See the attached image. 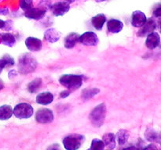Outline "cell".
<instances>
[{"label": "cell", "mask_w": 161, "mask_h": 150, "mask_svg": "<svg viewBox=\"0 0 161 150\" xmlns=\"http://www.w3.org/2000/svg\"><path fill=\"white\" fill-rule=\"evenodd\" d=\"M153 15L154 17H157V18H160L161 16V7L160 6H159L157 9H155V10L153 11Z\"/></svg>", "instance_id": "obj_31"}, {"label": "cell", "mask_w": 161, "mask_h": 150, "mask_svg": "<svg viewBox=\"0 0 161 150\" xmlns=\"http://www.w3.org/2000/svg\"><path fill=\"white\" fill-rule=\"evenodd\" d=\"M69 95H70V91L69 90H64L60 93V96H61V98H66V97L69 96Z\"/></svg>", "instance_id": "obj_33"}, {"label": "cell", "mask_w": 161, "mask_h": 150, "mask_svg": "<svg viewBox=\"0 0 161 150\" xmlns=\"http://www.w3.org/2000/svg\"><path fill=\"white\" fill-rule=\"evenodd\" d=\"M129 132L127 130H119L117 133H116V139H117V142L119 145H123L124 144L127 143L129 138Z\"/></svg>", "instance_id": "obj_23"}, {"label": "cell", "mask_w": 161, "mask_h": 150, "mask_svg": "<svg viewBox=\"0 0 161 150\" xmlns=\"http://www.w3.org/2000/svg\"><path fill=\"white\" fill-rule=\"evenodd\" d=\"M51 0H40L38 6L41 9H43L47 11L48 9H50V6H51Z\"/></svg>", "instance_id": "obj_29"}, {"label": "cell", "mask_w": 161, "mask_h": 150, "mask_svg": "<svg viewBox=\"0 0 161 150\" xmlns=\"http://www.w3.org/2000/svg\"><path fill=\"white\" fill-rule=\"evenodd\" d=\"M0 42L6 46L13 47L16 44V38L11 33H3L0 34Z\"/></svg>", "instance_id": "obj_20"}, {"label": "cell", "mask_w": 161, "mask_h": 150, "mask_svg": "<svg viewBox=\"0 0 161 150\" xmlns=\"http://www.w3.org/2000/svg\"><path fill=\"white\" fill-rule=\"evenodd\" d=\"M35 119L38 123L46 124V123H50L53 121L54 115H53L52 110H50V109L42 108L36 112Z\"/></svg>", "instance_id": "obj_6"}, {"label": "cell", "mask_w": 161, "mask_h": 150, "mask_svg": "<svg viewBox=\"0 0 161 150\" xmlns=\"http://www.w3.org/2000/svg\"><path fill=\"white\" fill-rule=\"evenodd\" d=\"M25 45L27 48L31 52H39L42 48V41L34 37H28L25 40Z\"/></svg>", "instance_id": "obj_13"}, {"label": "cell", "mask_w": 161, "mask_h": 150, "mask_svg": "<svg viewBox=\"0 0 161 150\" xmlns=\"http://www.w3.org/2000/svg\"><path fill=\"white\" fill-rule=\"evenodd\" d=\"M122 150H137V148L135 146H130V147H127V148H124V149Z\"/></svg>", "instance_id": "obj_35"}, {"label": "cell", "mask_w": 161, "mask_h": 150, "mask_svg": "<svg viewBox=\"0 0 161 150\" xmlns=\"http://www.w3.org/2000/svg\"><path fill=\"white\" fill-rule=\"evenodd\" d=\"M6 27V21L3 20H0V29H3Z\"/></svg>", "instance_id": "obj_34"}, {"label": "cell", "mask_w": 161, "mask_h": 150, "mask_svg": "<svg viewBox=\"0 0 161 150\" xmlns=\"http://www.w3.org/2000/svg\"><path fill=\"white\" fill-rule=\"evenodd\" d=\"M141 28H142L140 29V31H138V36H140V37L147 36L148 34H151L152 32H154V31L157 28V22L153 18L147 19L146 23Z\"/></svg>", "instance_id": "obj_9"}, {"label": "cell", "mask_w": 161, "mask_h": 150, "mask_svg": "<svg viewBox=\"0 0 161 150\" xmlns=\"http://www.w3.org/2000/svg\"><path fill=\"white\" fill-rule=\"evenodd\" d=\"M143 150H160L158 148H157V145L155 144H149L147 146L143 148Z\"/></svg>", "instance_id": "obj_30"}, {"label": "cell", "mask_w": 161, "mask_h": 150, "mask_svg": "<svg viewBox=\"0 0 161 150\" xmlns=\"http://www.w3.org/2000/svg\"><path fill=\"white\" fill-rule=\"evenodd\" d=\"M41 85H42V79L38 78L31 81L30 83H28V86H27V89H28L30 93H36L40 88Z\"/></svg>", "instance_id": "obj_24"}, {"label": "cell", "mask_w": 161, "mask_h": 150, "mask_svg": "<svg viewBox=\"0 0 161 150\" xmlns=\"http://www.w3.org/2000/svg\"><path fill=\"white\" fill-rule=\"evenodd\" d=\"M95 1L97 2H105L106 0H95Z\"/></svg>", "instance_id": "obj_38"}, {"label": "cell", "mask_w": 161, "mask_h": 150, "mask_svg": "<svg viewBox=\"0 0 161 150\" xmlns=\"http://www.w3.org/2000/svg\"><path fill=\"white\" fill-rule=\"evenodd\" d=\"M38 65L37 60L29 53H25L20 56L17 63V69L21 74H28L36 69Z\"/></svg>", "instance_id": "obj_1"}, {"label": "cell", "mask_w": 161, "mask_h": 150, "mask_svg": "<svg viewBox=\"0 0 161 150\" xmlns=\"http://www.w3.org/2000/svg\"><path fill=\"white\" fill-rule=\"evenodd\" d=\"M14 62V59L10 56H3L0 59V73L6 67H13Z\"/></svg>", "instance_id": "obj_22"}, {"label": "cell", "mask_w": 161, "mask_h": 150, "mask_svg": "<svg viewBox=\"0 0 161 150\" xmlns=\"http://www.w3.org/2000/svg\"><path fill=\"white\" fill-rule=\"evenodd\" d=\"M36 102L42 106H47L53 101V95L50 92H44L36 96Z\"/></svg>", "instance_id": "obj_15"}, {"label": "cell", "mask_w": 161, "mask_h": 150, "mask_svg": "<svg viewBox=\"0 0 161 150\" xmlns=\"http://www.w3.org/2000/svg\"><path fill=\"white\" fill-rule=\"evenodd\" d=\"M50 9L53 15L56 17H60L69 12L70 9V4L61 0L60 2H55L54 4H51V6H50Z\"/></svg>", "instance_id": "obj_8"}, {"label": "cell", "mask_w": 161, "mask_h": 150, "mask_svg": "<svg viewBox=\"0 0 161 150\" xmlns=\"http://www.w3.org/2000/svg\"><path fill=\"white\" fill-rule=\"evenodd\" d=\"M3 88H4V83H3V81L0 79V91L3 90Z\"/></svg>", "instance_id": "obj_36"}, {"label": "cell", "mask_w": 161, "mask_h": 150, "mask_svg": "<svg viewBox=\"0 0 161 150\" xmlns=\"http://www.w3.org/2000/svg\"><path fill=\"white\" fill-rule=\"evenodd\" d=\"M108 150H110V149H108Z\"/></svg>", "instance_id": "obj_40"}, {"label": "cell", "mask_w": 161, "mask_h": 150, "mask_svg": "<svg viewBox=\"0 0 161 150\" xmlns=\"http://www.w3.org/2000/svg\"><path fill=\"white\" fill-rule=\"evenodd\" d=\"M61 1H64V2H65L69 3V4H71V3H72L75 2V0H61Z\"/></svg>", "instance_id": "obj_37"}, {"label": "cell", "mask_w": 161, "mask_h": 150, "mask_svg": "<svg viewBox=\"0 0 161 150\" xmlns=\"http://www.w3.org/2000/svg\"><path fill=\"white\" fill-rule=\"evenodd\" d=\"M85 141V137L80 134H73L64 138L63 145L66 150H78Z\"/></svg>", "instance_id": "obj_4"}, {"label": "cell", "mask_w": 161, "mask_h": 150, "mask_svg": "<svg viewBox=\"0 0 161 150\" xmlns=\"http://www.w3.org/2000/svg\"><path fill=\"white\" fill-rule=\"evenodd\" d=\"M105 148V145H104L102 140L98 138L93 139L92 142H91V150H104Z\"/></svg>", "instance_id": "obj_27"}, {"label": "cell", "mask_w": 161, "mask_h": 150, "mask_svg": "<svg viewBox=\"0 0 161 150\" xmlns=\"http://www.w3.org/2000/svg\"><path fill=\"white\" fill-rule=\"evenodd\" d=\"M147 17L146 14L140 10L134 11L131 15V24L135 28H141L146 23Z\"/></svg>", "instance_id": "obj_11"}, {"label": "cell", "mask_w": 161, "mask_h": 150, "mask_svg": "<svg viewBox=\"0 0 161 150\" xmlns=\"http://www.w3.org/2000/svg\"><path fill=\"white\" fill-rule=\"evenodd\" d=\"M91 24L97 31H101L106 22V17L105 14L99 13L91 18Z\"/></svg>", "instance_id": "obj_17"}, {"label": "cell", "mask_w": 161, "mask_h": 150, "mask_svg": "<svg viewBox=\"0 0 161 150\" xmlns=\"http://www.w3.org/2000/svg\"><path fill=\"white\" fill-rule=\"evenodd\" d=\"M100 90L97 88H86L84 89L82 92V98L84 100H87L89 98H92L94 95H97Z\"/></svg>", "instance_id": "obj_25"}, {"label": "cell", "mask_w": 161, "mask_h": 150, "mask_svg": "<svg viewBox=\"0 0 161 150\" xmlns=\"http://www.w3.org/2000/svg\"><path fill=\"white\" fill-rule=\"evenodd\" d=\"M160 34L157 32H152L148 34L146 40V46L149 49H155L160 45Z\"/></svg>", "instance_id": "obj_12"}, {"label": "cell", "mask_w": 161, "mask_h": 150, "mask_svg": "<svg viewBox=\"0 0 161 150\" xmlns=\"http://www.w3.org/2000/svg\"><path fill=\"white\" fill-rule=\"evenodd\" d=\"M102 142L105 147H107L108 149H114L116 145V135L113 133H107L102 136Z\"/></svg>", "instance_id": "obj_19"}, {"label": "cell", "mask_w": 161, "mask_h": 150, "mask_svg": "<svg viewBox=\"0 0 161 150\" xmlns=\"http://www.w3.org/2000/svg\"><path fill=\"white\" fill-rule=\"evenodd\" d=\"M33 112L34 109L31 105L26 102L18 103L13 109V115L20 120L30 118L33 115Z\"/></svg>", "instance_id": "obj_5"}, {"label": "cell", "mask_w": 161, "mask_h": 150, "mask_svg": "<svg viewBox=\"0 0 161 150\" xmlns=\"http://www.w3.org/2000/svg\"><path fill=\"white\" fill-rule=\"evenodd\" d=\"M47 150H61V148L58 144H53V145H50Z\"/></svg>", "instance_id": "obj_32"}, {"label": "cell", "mask_w": 161, "mask_h": 150, "mask_svg": "<svg viewBox=\"0 0 161 150\" xmlns=\"http://www.w3.org/2000/svg\"><path fill=\"white\" fill-rule=\"evenodd\" d=\"M79 38H80V35L77 33L74 32L70 33L69 35L66 36L64 42V45L65 48L71 49V48H74L76 45V44L79 43Z\"/></svg>", "instance_id": "obj_18"}, {"label": "cell", "mask_w": 161, "mask_h": 150, "mask_svg": "<svg viewBox=\"0 0 161 150\" xmlns=\"http://www.w3.org/2000/svg\"><path fill=\"white\" fill-rule=\"evenodd\" d=\"M59 82L68 90L75 91L83 84V76L77 74H64L60 78Z\"/></svg>", "instance_id": "obj_2"}, {"label": "cell", "mask_w": 161, "mask_h": 150, "mask_svg": "<svg viewBox=\"0 0 161 150\" xmlns=\"http://www.w3.org/2000/svg\"><path fill=\"white\" fill-rule=\"evenodd\" d=\"M124 28V23L116 19H111L107 22V29L110 33L118 34Z\"/></svg>", "instance_id": "obj_14"}, {"label": "cell", "mask_w": 161, "mask_h": 150, "mask_svg": "<svg viewBox=\"0 0 161 150\" xmlns=\"http://www.w3.org/2000/svg\"><path fill=\"white\" fill-rule=\"evenodd\" d=\"M47 11L43 9H41L39 6L37 7H32L31 9L25 12V17L30 20H42L45 16Z\"/></svg>", "instance_id": "obj_10"}, {"label": "cell", "mask_w": 161, "mask_h": 150, "mask_svg": "<svg viewBox=\"0 0 161 150\" xmlns=\"http://www.w3.org/2000/svg\"><path fill=\"white\" fill-rule=\"evenodd\" d=\"M79 42L86 46H96L99 43V38L94 32L86 31L80 35Z\"/></svg>", "instance_id": "obj_7"}, {"label": "cell", "mask_w": 161, "mask_h": 150, "mask_svg": "<svg viewBox=\"0 0 161 150\" xmlns=\"http://www.w3.org/2000/svg\"><path fill=\"white\" fill-rule=\"evenodd\" d=\"M87 150H91V149H90V148H89V149H87Z\"/></svg>", "instance_id": "obj_39"}, {"label": "cell", "mask_w": 161, "mask_h": 150, "mask_svg": "<svg viewBox=\"0 0 161 150\" xmlns=\"http://www.w3.org/2000/svg\"><path fill=\"white\" fill-rule=\"evenodd\" d=\"M13 116V109L9 105L0 106V120H7Z\"/></svg>", "instance_id": "obj_21"}, {"label": "cell", "mask_w": 161, "mask_h": 150, "mask_svg": "<svg viewBox=\"0 0 161 150\" xmlns=\"http://www.w3.org/2000/svg\"><path fill=\"white\" fill-rule=\"evenodd\" d=\"M61 38V33L54 28L47 29L44 33V39L50 43L57 42Z\"/></svg>", "instance_id": "obj_16"}, {"label": "cell", "mask_w": 161, "mask_h": 150, "mask_svg": "<svg viewBox=\"0 0 161 150\" xmlns=\"http://www.w3.org/2000/svg\"><path fill=\"white\" fill-rule=\"evenodd\" d=\"M145 136H146V138L150 142H157V140L159 139L158 134L152 128H149L146 130Z\"/></svg>", "instance_id": "obj_26"}, {"label": "cell", "mask_w": 161, "mask_h": 150, "mask_svg": "<svg viewBox=\"0 0 161 150\" xmlns=\"http://www.w3.org/2000/svg\"><path fill=\"white\" fill-rule=\"evenodd\" d=\"M20 9L25 12L33 7V0H20Z\"/></svg>", "instance_id": "obj_28"}, {"label": "cell", "mask_w": 161, "mask_h": 150, "mask_svg": "<svg viewBox=\"0 0 161 150\" xmlns=\"http://www.w3.org/2000/svg\"><path fill=\"white\" fill-rule=\"evenodd\" d=\"M105 116H106V106L105 103H101L91 110L89 115V119L94 126L98 128L102 126L105 122Z\"/></svg>", "instance_id": "obj_3"}]
</instances>
